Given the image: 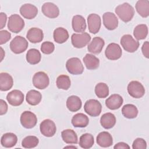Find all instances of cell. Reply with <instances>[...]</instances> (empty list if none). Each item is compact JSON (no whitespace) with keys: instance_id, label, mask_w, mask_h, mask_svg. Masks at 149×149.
<instances>
[{"instance_id":"4","label":"cell","mask_w":149,"mask_h":149,"mask_svg":"<svg viewBox=\"0 0 149 149\" xmlns=\"http://www.w3.org/2000/svg\"><path fill=\"white\" fill-rule=\"evenodd\" d=\"M84 109L86 113L93 117L98 116L101 112L102 105L97 100L90 99L87 100L84 105Z\"/></svg>"},{"instance_id":"35","label":"cell","mask_w":149,"mask_h":149,"mask_svg":"<svg viewBox=\"0 0 149 149\" xmlns=\"http://www.w3.org/2000/svg\"><path fill=\"white\" fill-rule=\"evenodd\" d=\"M94 143V137L90 133H84L80 137L79 146L84 149L90 148Z\"/></svg>"},{"instance_id":"25","label":"cell","mask_w":149,"mask_h":149,"mask_svg":"<svg viewBox=\"0 0 149 149\" xmlns=\"http://www.w3.org/2000/svg\"><path fill=\"white\" fill-rule=\"evenodd\" d=\"M17 141L16 135L13 133H6L2 135L1 139V145L6 148H11L15 146Z\"/></svg>"},{"instance_id":"36","label":"cell","mask_w":149,"mask_h":149,"mask_svg":"<svg viewBox=\"0 0 149 149\" xmlns=\"http://www.w3.org/2000/svg\"><path fill=\"white\" fill-rule=\"evenodd\" d=\"M148 34V27L145 24H140L135 27L133 30V35L137 40L145 39Z\"/></svg>"},{"instance_id":"44","label":"cell","mask_w":149,"mask_h":149,"mask_svg":"<svg viewBox=\"0 0 149 149\" xmlns=\"http://www.w3.org/2000/svg\"><path fill=\"white\" fill-rule=\"evenodd\" d=\"M0 115H3L5 114L8 111V105L6 102L2 99L0 100Z\"/></svg>"},{"instance_id":"20","label":"cell","mask_w":149,"mask_h":149,"mask_svg":"<svg viewBox=\"0 0 149 149\" xmlns=\"http://www.w3.org/2000/svg\"><path fill=\"white\" fill-rule=\"evenodd\" d=\"M44 34L41 29L37 27L30 29L26 34V38L32 43H37L43 40Z\"/></svg>"},{"instance_id":"28","label":"cell","mask_w":149,"mask_h":149,"mask_svg":"<svg viewBox=\"0 0 149 149\" xmlns=\"http://www.w3.org/2000/svg\"><path fill=\"white\" fill-rule=\"evenodd\" d=\"M82 105L81 99L76 95H71L66 100V107L71 112L79 111Z\"/></svg>"},{"instance_id":"33","label":"cell","mask_w":149,"mask_h":149,"mask_svg":"<svg viewBox=\"0 0 149 149\" xmlns=\"http://www.w3.org/2000/svg\"><path fill=\"white\" fill-rule=\"evenodd\" d=\"M136 9L137 13L143 17L149 16V1L147 0H139L136 3Z\"/></svg>"},{"instance_id":"10","label":"cell","mask_w":149,"mask_h":149,"mask_svg":"<svg viewBox=\"0 0 149 149\" xmlns=\"http://www.w3.org/2000/svg\"><path fill=\"white\" fill-rule=\"evenodd\" d=\"M20 120L22 125L26 129L34 127L37 122L36 115L32 112L29 111H26L21 114Z\"/></svg>"},{"instance_id":"47","label":"cell","mask_w":149,"mask_h":149,"mask_svg":"<svg viewBox=\"0 0 149 149\" xmlns=\"http://www.w3.org/2000/svg\"><path fill=\"white\" fill-rule=\"evenodd\" d=\"M77 148V147H75V146H66V147H64V148Z\"/></svg>"},{"instance_id":"31","label":"cell","mask_w":149,"mask_h":149,"mask_svg":"<svg viewBox=\"0 0 149 149\" xmlns=\"http://www.w3.org/2000/svg\"><path fill=\"white\" fill-rule=\"evenodd\" d=\"M61 136L64 142L67 144H76L78 141L77 135L72 129H65L61 132Z\"/></svg>"},{"instance_id":"26","label":"cell","mask_w":149,"mask_h":149,"mask_svg":"<svg viewBox=\"0 0 149 149\" xmlns=\"http://www.w3.org/2000/svg\"><path fill=\"white\" fill-rule=\"evenodd\" d=\"M100 123L105 129H111L116 123V118L115 115L111 112L105 113L101 116Z\"/></svg>"},{"instance_id":"41","label":"cell","mask_w":149,"mask_h":149,"mask_svg":"<svg viewBox=\"0 0 149 149\" xmlns=\"http://www.w3.org/2000/svg\"><path fill=\"white\" fill-rule=\"evenodd\" d=\"M133 149H146L147 148V143L142 138L136 139L132 144Z\"/></svg>"},{"instance_id":"30","label":"cell","mask_w":149,"mask_h":149,"mask_svg":"<svg viewBox=\"0 0 149 149\" xmlns=\"http://www.w3.org/2000/svg\"><path fill=\"white\" fill-rule=\"evenodd\" d=\"M42 95L36 90H31L27 92L26 97L27 102L31 105H37L41 101Z\"/></svg>"},{"instance_id":"21","label":"cell","mask_w":149,"mask_h":149,"mask_svg":"<svg viewBox=\"0 0 149 149\" xmlns=\"http://www.w3.org/2000/svg\"><path fill=\"white\" fill-rule=\"evenodd\" d=\"M72 26L73 30L75 32L83 33L86 29V20L81 15H75L72 18Z\"/></svg>"},{"instance_id":"6","label":"cell","mask_w":149,"mask_h":149,"mask_svg":"<svg viewBox=\"0 0 149 149\" xmlns=\"http://www.w3.org/2000/svg\"><path fill=\"white\" fill-rule=\"evenodd\" d=\"M120 44L123 49L128 52H134L139 47V42L135 40L130 34L123 35L120 39Z\"/></svg>"},{"instance_id":"40","label":"cell","mask_w":149,"mask_h":149,"mask_svg":"<svg viewBox=\"0 0 149 149\" xmlns=\"http://www.w3.org/2000/svg\"><path fill=\"white\" fill-rule=\"evenodd\" d=\"M55 49V45L53 42L45 41L41 45V51L44 54H51Z\"/></svg>"},{"instance_id":"19","label":"cell","mask_w":149,"mask_h":149,"mask_svg":"<svg viewBox=\"0 0 149 149\" xmlns=\"http://www.w3.org/2000/svg\"><path fill=\"white\" fill-rule=\"evenodd\" d=\"M105 45L104 40L100 37H95L87 47L88 51L94 54H99Z\"/></svg>"},{"instance_id":"13","label":"cell","mask_w":149,"mask_h":149,"mask_svg":"<svg viewBox=\"0 0 149 149\" xmlns=\"http://www.w3.org/2000/svg\"><path fill=\"white\" fill-rule=\"evenodd\" d=\"M87 23L89 31L94 34H97L101 28V17L96 13H91L87 17Z\"/></svg>"},{"instance_id":"22","label":"cell","mask_w":149,"mask_h":149,"mask_svg":"<svg viewBox=\"0 0 149 149\" xmlns=\"http://www.w3.org/2000/svg\"><path fill=\"white\" fill-rule=\"evenodd\" d=\"M97 143L102 147H109L113 144V139L111 134L108 132H100L96 139Z\"/></svg>"},{"instance_id":"29","label":"cell","mask_w":149,"mask_h":149,"mask_svg":"<svg viewBox=\"0 0 149 149\" xmlns=\"http://www.w3.org/2000/svg\"><path fill=\"white\" fill-rule=\"evenodd\" d=\"M53 37L56 42L62 44L69 38V33L66 29L63 27H58L55 29L53 33Z\"/></svg>"},{"instance_id":"42","label":"cell","mask_w":149,"mask_h":149,"mask_svg":"<svg viewBox=\"0 0 149 149\" xmlns=\"http://www.w3.org/2000/svg\"><path fill=\"white\" fill-rule=\"evenodd\" d=\"M11 38V34L7 30L0 31V44L2 45L7 42Z\"/></svg>"},{"instance_id":"7","label":"cell","mask_w":149,"mask_h":149,"mask_svg":"<svg viewBox=\"0 0 149 149\" xmlns=\"http://www.w3.org/2000/svg\"><path fill=\"white\" fill-rule=\"evenodd\" d=\"M91 40L90 35L84 32L81 34H73L71 37V41L73 46L77 48H82L86 47Z\"/></svg>"},{"instance_id":"5","label":"cell","mask_w":149,"mask_h":149,"mask_svg":"<svg viewBox=\"0 0 149 149\" xmlns=\"http://www.w3.org/2000/svg\"><path fill=\"white\" fill-rule=\"evenodd\" d=\"M66 68L69 73L74 75L80 74L84 71V66L81 61L76 57L69 59L66 63Z\"/></svg>"},{"instance_id":"39","label":"cell","mask_w":149,"mask_h":149,"mask_svg":"<svg viewBox=\"0 0 149 149\" xmlns=\"http://www.w3.org/2000/svg\"><path fill=\"white\" fill-rule=\"evenodd\" d=\"M39 143V140L36 136H28L23 139L22 146L26 148H32L36 147Z\"/></svg>"},{"instance_id":"9","label":"cell","mask_w":149,"mask_h":149,"mask_svg":"<svg viewBox=\"0 0 149 149\" xmlns=\"http://www.w3.org/2000/svg\"><path fill=\"white\" fill-rule=\"evenodd\" d=\"M129 94L134 98H140L145 94V88L143 84L138 81H130L127 86Z\"/></svg>"},{"instance_id":"14","label":"cell","mask_w":149,"mask_h":149,"mask_svg":"<svg viewBox=\"0 0 149 149\" xmlns=\"http://www.w3.org/2000/svg\"><path fill=\"white\" fill-rule=\"evenodd\" d=\"M23 93L18 90H13L6 95V100L10 105L17 107L20 105L24 101Z\"/></svg>"},{"instance_id":"1","label":"cell","mask_w":149,"mask_h":149,"mask_svg":"<svg viewBox=\"0 0 149 149\" xmlns=\"http://www.w3.org/2000/svg\"><path fill=\"white\" fill-rule=\"evenodd\" d=\"M115 13L123 22H130L134 16V9L133 7L127 2L119 5L115 8Z\"/></svg>"},{"instance_id":"11","label":"cell","mask_w":149,"mask_h":149,"mask_svg":"<svg viewBox=\"0 0 149 149\" xmlns=\"http://www.w3.org/2000/svg\"><path fill=\"white\" fill-rule=\"evenodd\" d=\"M41 133L45 137H50L53 136L56 131V127L55 123L51 119H47L42 121L40 125Z\"/></svg>"},{"instance_id":"27","label":"cell","mask_w":149,"mask_h":149,"mask_svg":"<svg viewBox=\"0 0 149 149\" xmlns=\"http://www.w3.org/2000/svg\"><path fill=\"white\" fill-rule=\"evenodd\" d=\"M86 67L88 70H95L99 67L100 60L93 54H87L83 59Z\"/></svg>"},{"instance_id":"38","label":"cell","mask_w":149,"mask_h":149,"mask_svg":"<svg viewBox=\"0 0 149 149\" xmlns=\"http://www.w3.org/2000/svg\"><path fill=\"white\" fill-rule=\"evenodd\" d=\"M95 95L100 98H104L109 95V87L104 83H99L95 87Z\"/></svg>"},{"instance_id":"43","label":"cell","mask_w":149,"mask_h":149,"mask_svg":"<svg viewBox=\"0 0 149 149\" xmlns=\"http://www.w3.org/2000/svg\"><path fill=\"white\" fill-rule=\"evenodd\" d=\"M141 51H142V53L143 54V55L147 58H149V44H148V41H145L141 47Z\"/></svg>"},{"instance_id":"3","label":"cell","mask_w":149,"mask_h":149,"mask_svg":"<svg viewBox=\"0 0 149 149\" xmlns=\"http://www.w3.org/2000/svg\"><path fill=\"white\" fill-rule=\"evenodd\" d=\"M24 27V20L17 14L10 16L8 23V28L12 33H18L20 32Z\"/></svg>"},{"instance_id":"24","label":"cell","mask_w":149,"mask_h":149,"mask_svg":"<svg viewBox=\"0 0 149 149\" xmlns=\"http://www.w3.org/2000/svg\"><path fill=\"white\" fill-rule=\"evenodd\" d=\"M72 124L76 127H85L89 123V119L87 115L83 113L75 114L72 118Z\"/></svg>"},{"instance_id":"34","label":"cell","mask_w":149,"mask_h":149,"mask_svg":"<svg viewBox=\"0 0 149 149\" xmlns=\"http://www.w3.org/2000/svg\"><path fill=\"white\" fill-rule=\"evenodd\" d=\"M122 113L126 118L133 119L138 115V109L133 104H126L122 108Z\"/></svg>"},{"instance_id":"2","label":"cell","mask_w":149,"mask_h":149,"mask_svg":"<svg viewBox=\"0 0 149 149\" xmlns=\"http://www.w3.org/2000/svg\"><path fill=\"white\" fill-rule=\"evenodd\" d=\"M28 42L25 38L20 36H17L10 41V50L16 54H19L24 52L28 47Z\"/></svg>"},{"instance_id":"8","label":"cell","mask_w":149,"mask_h":149,"mask_svg":"<svg viewBox=\"0 0 149 149\" xmlns=\"http://www.w3.org/2000/svg\"><path fill=\"white\" fill-rule=\"evenodd\" d=\"M33 86L40 90L46 88L49 84V79L47 73L44 72H38L36 73L32 79Z\"/></svg>"},{"instance_id":"37","label":"cell","mask_w":149,"mask_h":149,"mask_svg":"<svg viewBox=\"0 0 149 149\" xmlns=\"http://www.w3.org/2000/svg\"><path fill=\"white\" fill-rule=\"evenodd\" d=\"M56 84L57 87L59 89L67 90L70 87L71 81L70 77L68 76L65 74H61L57 77Z\"/></svg>"},{"instance_id":"32","label":"cell","mask_w":149,"mask_h":149,"mask_svg":"<svg viewBox=\"0 0 149 149\" xmlns=\"http://www.w3.org/2000/svg\"><path fill=\"white\" fill-rule=\"evenodd\" d=\"M26 60L27 62L31 65H36L38 63L41 59V55L40 52L36 49H30L26 54Z\"/></svg>"},{"instance_id":"12","label":"cell","mask_w":149,"mask_h":149,"mask_svg":"<svg viewBox=\"0 0 149 149\" xmlns=\"http://www.w3.org/2000/svg\"><path fill=\"white\" fill-rule=\"evenodd\" d=\"M122 54L121 47L116 43L109 44L105 49V56L109 60L115 61L119 59Z\"/></svg>"},{"instance_id":"18","label":"cell","mask_w":149,"mask_h":149,"mask_svg":"<svg viewBox=\"0 0 149 149\" xmlns=\"http://www.w3.org/2000/svg\"><path fill=\"white\" fill-rule=\"evenodd\" d=\"M123 98L118 94H112L105 100V105L111 110L119 109L123 104Z\"/></svg>"},{"instance_id":"17","label":"cell","mask_w":149,"mask_h":149,"mask_svg":"<svg viewBox=\"0 0 149 149\" xmlns=\"http://www.w3.org/2000/svg\"><path fill=\"white\" fill-rule=\"evenodd\" d=\"M20 13L27 19H34L38 13L37 8L31 3H25L20 8Z\"/></svg>"},{"instance_id":"45","label":"cell","mask_w":149,"mask_h":149,"mask_svg":"<svg viewBox=\"0 0 149 149\" xmlns=\"http://www.w3.org/2000/svg\"><path fill=\"white\" fill-rule=\"evenodd\" d=\"M0 17H1V27L0 29H2L6 24V20H7V16L3 12H1L0 13Z\"/></svg>"},{"instance_id":"46","label":"cell","mask_w":149,"mask_h":149,"mask_svg":"<svg viewBox=\"0 0 149 149\" xmlns=\"http://www.w3.org/2000/svg\"><path fill=\"white\" fill-rule=\"evenodd\" d=\"M113 148L115 149H118V148H130V147H129V146L127 144H126V143H125L124 142H119V143L116 144L114 146Z\"/></svg>"},{"instance_id":"23","label":"cell","mask_w":149,"mask_h":149,"mask_svg":"<svg viewBox=\"0 0 149 149\" xmlns=\"http://www.w3.org/2000/svg\"><path fill=\"white\" fill-rule=\"evenodd\" d=\"M13 85V80L11 75L6 72L0 73V90L6 91L10 90Z\"/></svg>"},{"instance_id":"15","label":"cell","mask_w":149,"mask_h":149,"mask_svg":"<svg viewBox=\"0 0 149 149\" xmlns=\"http://www.w3.org/2000/svg\"><path fill=\"white\" fill-rule=\"evenodd\" d=\"M103 23L104 26L109 30H113L118 26V19L116 15L110 12H105L102 16Z\"/></svg>"},{"instance_id":"16","label":"cell","mask_w":149,"mask_h":149,"mask_svg":"<svg viewBox=\"0 0 149 149\" xmlns=\"http://www.w3.org/2000/svg\"><path fill=\"white\" fill-rule=\"evenodd\" d=\"M42 13L49 18H56L59 15V9L58 7L52 2L44 3L41 8Z\"/></svg>"}]
</instances>
